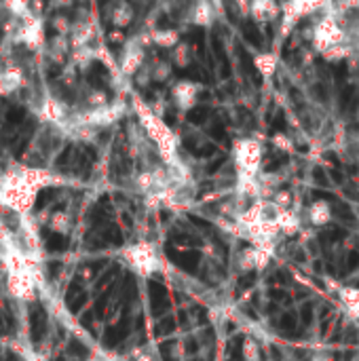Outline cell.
<instances>
[{
  "instance_id": "obj_1",
  "label": "cell",
  "mask_w": 359,
  "mask_h": 361,
  "mask_svg": "<svg viewBox=\"0 0 359 361\" xmlns=\"http://www.w3.org/2000/svg\"><path fill=\"white\" fill-rule=\"evenodd\" d=\"M61 184V178L45 167L32 165H15L0 176V207L13 213L28 215L38 199V194L49 188Z\"/></svg>"
},
{
  "instance_id": "obj_2",
  "label": "cell",
  "mask_w": 359,
  "mask_h": 361,
  "mask_svg": "<svg viewBox=\"0 0 359 361\" xmlns=\"http://www.w3.org/2000/svg\"><path fill=\"white\" fill-rule=\"evenodd\" d=\"M7 275V290L20 302H32L38 292V275L34 260L26 258L15 245L0 254Z\"/></svg>"
},
{
  "instance_id": "obj_3",
  "label": "cell",
  "mask_w": 359,
  "mask_h": 361,
  "mask_svg": "<svg viewBox=\"0 0 359 361\" xmlns=\"http://www.w3.org/2000/svg\"><path fill=\"white\" fill-rule=\"evenodd\" d=\"M135 110H137L139 125H142L144 133H146V137L157 146V155L163 161V165H167V167L178 165L180 163V159H178V139H176L174 131L161 121V116L157 112H153V108L144 106L137 100H135Z\"/></svg>"
},
{
  "instance_id": "obj_4",
  "label": "cell",
  "mask_w": 359,
  "mask_h": 361,
  "mask_svg": "<svg viewBox=\"0 0 359 361\" xmlns=\"http://www.w3.org/2000/svg\"><path fill=\"white\" fill-rule=\"evenodd\" d=\"M121 260L131 272H135L142 279H151L163 268V256L159 247L151 241H137L125 245L121 249Z\"/></svg>"
},
{
  "instance_id": "obj_5",
  "label": "cell",
  "mask_w": 359,
  "mask_h": 361,
  "mask_svg": "<svg viewBox=\"0 0 359 361\" xmlns=\"http://www.w3.org/2000/svg\"><path fill=\"white\" fill-rule=\"evenodd\" d=\"M233 161L237 174L258 176L262 165V144L254 137L237 139L233 146Z\"/></svg>"
},
{
  "instance_id": "obj_6",
  "label": "cell",
  "mask_w": 359,
  "mask_h": 361,
  "mask_svg": "<svg viewBox=\"0 0 359 361\" xmlns=\"http://www.w3.org/2000/svg\"><path fill=\"white\" fill-rule=\"evenodd\" d=\"M326 3L328 0H285V5L281 9V28H279L281 36L290 34L303 17L321 11Z\"/></svg>"
},
{
  "instance_id": "obj_7",
  "label": "cell",
  "mask_w": 359,
  "mask_h": 361,
  "mask_svg": "<svg viewBox=\"0 0 359 361\" xmlns=\"http://www.w3.org/2000/svg\"><path fill=\"white\" fill-rule=\"evenodd\" d=\"M146 63V49L142 45V38L133 36L125 40L123 53H121V72L125 77H133L135 72Z\"/></svg>"
},
{
  "instance_id": "obj_8",
  "label": "cell",
  "mask_w": 359,
  "mask_h": 361,
  "mask_svg": "<svg viewBox=\"0 0 359 361\" xmlns=\"http://www.w3.org/2000/svg\"><path fill=\"white\" fill-rule=\"evenodd\" d=\"M15 40L22 43L28 49H38L45 40L43 22L36 15H30L26 20H20V28L15 30Z\"/></svg>"
},
{
  "instance_id": "obj_9",
  "label": "cell",
  "mask_w": 359,
  "mask_h": 361,
  "mask_svg": "<svg viewBox=\"0 0 359 361\" xmlns=\"http://www.w3.org/2000/svg\"><path fill=\"white\" fill-rule=\"evenodd\" d=\"M199 93H201V85H197L192 81H178L171 89L174 104L178 106L180 112L192 110L199 102Z\"/></svg>"
},
{
  "instance_id": "obj_10",
  "label": "cell",
  "mask_w": 359,
  "mask_h": 361,
  "mask_svg": "<svg viewBox=\"0 0 359 361\" xmlns=\"http://www.w3.org/2000/svg\"><path fill=\"white\" fill-rule=\"evenodd\" d=\"M273 256H275L273 252H266V249H260V247L250 245V247L241 249L237 262H239V268H241L243 272H250V270H264V268L270 264Z\"/></svg>"
},
{
  "instance_id": "obj_11",
  "label": "cell",
  "mask_w": 359,
  "mask_h": 361,
  "mask_svg": "<svg viewBox=\"0 0 359 361\" xmlns=\"http://www.w3.org/2000/svg\"><path fill=\"white\" fill-rule=\"evenodd\" d=\"M24 70L20 66H3L0 68V98H11L24 87Z\"/></svg>"
},
{
  "instance_id": "obj_12",
  "label": "cell",
  "mask_w": 359,
  "mask_h": 361,
  "mask_svg": "<svg viewBox=\"0 0 359 361\" xmlns=\"http://www.w3.org/2000/svg\"><path fill=\"white\" fill-rule=\"evenodd\" d=\"M281 13L277 0H250V17L256 24H268L273 20H277Z\"/></svg>"
},
{
  "instance_id": "obj_13",
  "label": "cell",
  "mask_w": 359,
  "mask_h": 361,
  "mask_svg": "<svg viewBox=\"0 0 359 361\" xmlns=\"http://www.w3.org/2000/svg\"><path fill=\"white\" fill-rule=\"evenodd\" d=\"M215 17H218V11H215L213 0H197L192 11H190V24L199 26V28H211Z\"/></svg>"
},
{
  "instance_id": "obj_14",
  "label": "cell",
  "mask_w": 359,
  "mask_h": 361,
  "mask_svg": "<svg viewBox=\"0 0 359 361\" xmlns=\"http://www.w3.org/2000/svg\"><path fill=\"white\" fill-rule=\"evenodd\" d=\"M106 15L116 30H125L133 22L135 13H133V7L129 5V0H114L112 5H108Z\"/></svg>"
},
{
  "instance_id": "obj_15",
  "label": "cell",
  "mask_w": 359,
  "mask_h": 361,
  "mask_svg": "<svg viewBox=\"0 0 359 361\" xmlns=\"http://www.w3.org/2000/svg\"><path fill=\"white\" fill-rule=\"evenodd\" d=\"M96 36V26L93 22H72L70 26V47L72 49H81V47H87L91 43V38Z\"/></svg>"
},
{
  "instance_id": "obj_16",
  "label": "cell",
  "mask_w": 359,
  "mask_h": 361,
  "mask_svg": "<svg viewBox=\"0 0 359 361\" xmlns=\"http://www.w3.org/2000/svg\"><path fill=\"white\" fill-rule=\"evenodd\" d=\"M275 224L281 235L292 237L300 231V215L296 209H277L275 213Z\"/></svg>"
},
{
  "instance_id": "obj_17",
  "label": "cell",
  "mask_w": 359,
  "mask_h": 361,
  "mask_svg": "<svg viewBox=\"0 0 359 361\" xmlns=\"http://www.w3.org/2000/svg\"><path fill=\"white\" fill-rule=\"evenodd\" d=\"M307 215L313 226H328L332 222V207L326 199H317L309 205Z\"/></svg>"
},
{
  "instance_id": "obj_18",
  "label": "cell",
  "mask_w": 359,
  "mask_h": 361,
  "mask_svg": "<svg viewBox=\"0 0 359 361\" xmlns=\"http://www.w3.org/2000/svg\"><path fill=\"white\" fill-rule=\"evenodd\" d=\"M338 296L346 309V315L351 319L359 321V287H353V285L338 287Z\"/></svg>"
},
{
  "instance_id": "obj_19",
  "label": "cell",
  "mask_w": 359,
  "mask_h": 361,
  "mask_svg": "<svg viewBox=\"0 0 359 361\" xmlns=\"http://www.w3.org/2000/svg\"><path fill=\"white\" fill-rule=\"evenodd\" d=\"M254 63H256V70L260 72V75H262L264 79H270V77L275 75V72H277L279 57H277V53H273V51H264V53H258V55H256Z\"/></svg>"
},
{
  "instance_id": "obj_20",
  "label": "cell",
  "mask_w": 359,
  "mask_h": 361,
  "mask_svg": "<svg viewBox=\"0 0 359 361\" xmlns=\"http://www.w3.org/2000/svg\"><path fill=\"white\" fill-rule=\"evenodd\" d=\"M151 40L161 47V49H174L180 43V32L174 28H163V30H153Z\"/></svg>"
},
{
  "instance_id": "obj_21",
  "label": "cell",
  "mask_w": 359,
  "mask_h": 361,
  "mask_svg": "<svg viewBox=\"0 0 359 361\" xmlns=\"http://www.w3.org/2000/svg\"><path fill=\"white\" fill-rule=\"evenodd\" d=\"M49 57L55 61V63H61L66 59V55L70 53V38L68 36H61V34H55L53 40L49 43V49H47Z\"/></svg>"
},
{
  "instance_id": "obj_22",
  "label": "cell",
  "mask_w": 359,
  "mask_h": 361,
  "mask_svg": "<svg viewBox=\"0 0 359 361\" xmlns=\"http://www.w3.org/2000/svg\"><path fill=\"white\" fill-rule=\"evenodd\" d=\"M47 226L53 231V233H59V235H68L70 233V226H72V218L68 211H53L51 218L47 222Z\"/></svg>"
},
{
  "instance_id": "obj_23",
  "label": "cell",
  "mask_w": 359,
  "mask_h": 361,
  "mask_svg": "<svg viewBox=\"0 0 359 361\" xmlns=\"http://www.w3.org/2000/svg\"><path fill=\"white\" fill-rule=\"evenodd\" d=\"M171 72H174L171 61H153L151 63V75H153L155 83H167L171 79Z\"/></svg>"
},
{
  "instance_id": "obj_24",
  "label": "cell",
  "mask_w": 359,
  "mask_h": 361,
  "mask_svg": "<svg viewBox=\"0 0 359 361\" xmlns=\"http://www.w3.org/2000/svg\"><path fill=\"white\" fill-rule=\"evenodd\" d=\"M3 3H5V7L11 11V15L15 20H26V17L32 15V11H30V0H3Z\"/></svg>"
},
{
  "instance_id": "obj_25",
  "label": "cell",
  "mask_w": 359,
  "mask_h": 361,
  "mask_svg": "<svg viewBox=\"0 0 359 361\" xmlns=\"http://www.w3.org/2000/svg\"><path fill=\"white\" fill-rule=\"evenodd\" d=\"M351 53H353L351 45H346V43H340V45H334V47L326 49V51H323L321 55H323V59H326V61H342V59L351 57Z\"/></svg>"
},
{
  "instance_id": "obj_26",
  "label": "cell",
  "mask_w": 359,
  "mask_h": 361,
  "mask_svg": "<svg viewBox=\"0 0 359 361\" xmlns=\"http://www.w3.org/2000/svg\"><path fill=\"white\" fill-rule=\"evenodd\" d=\"M171 63L178 68H188L190 63V47L186 43H178L171 51Z\"/></svg>"
},
{
  "instance_id": "obj_27",
  "label": "cell",
  "mask_w": 359,
  "mask_h": 361,
  "mask_svg": "<svg viewBox=\"0 0 359 361\" xmlns=\"http://www.w3.org/2000/svg\"><path fill=\"white\" fill-rule=\"evenodd\" d=\"M270 203H273L277 209H292L294 197H292L290 190H275L273 197H270Z\"/></svg>"
},
{
  "instance_id": "obj_28",
  "label": "cell",
  "mask_w": 359,
  "mask_h": 361,
  "mask_svg": "<svg viewBox=\"0 0 359 361\" xmlns=\"http://www.w3.org/2000/svg\"><path fill=\"white\" fill-rule=\"evenodd\" d=\"M241 357L243 361H260V344L254 338H245L241 346Z\"/></svg>"
},
{
  "instance_id": "obj_29",
  "label": "cell",
  "mask_w": 359,
  "mask_h": 361,
  "mask_svg": "<svg viewBox=\"0 0 359 361\" xmlns=\"http://www.w3.org/2000/svg\"><path fill=\"white\" fill-rule=\"evenodd\" d=\"M85 102H87V108H102V106H106V104H108V98H106V93H104V91H100V89H91V91L87 93Z\"/></svg>"
},
{
  "instance_id": "obj_30",
  "label": "cell",
  "mask_w": 359,
  "mask_h": 361,
  "mask_svg": "<svg viewBox=\"0 0 359 361\" xmlns=\"http://www.w3.org/2000/svg\"><path fill=\"white\" fill-rule=\"evenodd\" d=\"M51 26H53V30H55L57 34L68 36V34H70L72 22H70V17H66V15H53V17H51Z\"/></svg>"
},
{
  "instance_id": "obj_31",
  "label": "cell",
  "mask_w": 359,
  "mask_h": 361,
  "mask_svg": "<svg viewBox=\"0 0 359 361\" xmlns=\"http://www.w3.org/2000/svg\"><path fill=\"white\" fill-rule=\"evenodd\" d=\"M135 83H137V87H148L151 83H153V75H151V66L148 63H144L137 72H135Z\"/></svg>"
},
{
  "instance_id": "obj_32",
  "label": "cell",
  "mask_w": 359,
  "mask_h": 361,
  "mask_svg": "<svg viewBox=\"0 0 359 361\" xmlns=\"http://www.w3.org/2000/svg\"><path fill=\"white\" fill-rule=\"evenodd\" d=\"M273 144L279 148V151H283V153H292L294 151V141L287 137L285 133H277L275 137H273Z\"/></svg>"
},
{
  "instance_id": "obj_33",
  "label": "cell",
  "mask_w": 359,
  "mask_h": 361,
  "mask_svg": "<svg viewBox=\"0 0 359 361\" xmlns=\"http://www.w3.org/2000/svg\"><path fill=\"white\" fill-rule=\"evenodd\" d=\"M15 22V17L11 15V11L5 7V3H0V30H5L9 28L11 24Z\"/></svg>"
},
{
  "instance_id": "obj_34",
  "label": "cell",
  "mask_w": 359,
  "mask_h": 361,
  "mask_svg": "<svg viewBox=\"0 0 359 361\" xmlns=\"http://www.w3.org/2000/svg\"><path fill=\"white\" fill-rule=\"evenodd\" d=\"M72 3H75V0H49V7H51L53 11H59V9L72 7Z\"/></svg>"
},
{
  "instance_id": "obj_35",
  "label": "cell",
  "mask_w": 359,
  "mask_h": 361,
  "mask_svg": "<svg viewBox=\"0 0 359 361\" xmlns=\"http://www.w3.org/2000/svg\"><path fill=\"white\" fill-rule=\"evenodd\" d=\"M311 361H334V359H332V355H328V353H317V355H313Z\"/></svg>"
},
{
  "instance_id": "obj_36",
  "label": "cell",
  "mask_w": 359,
  "mask_h": 361,
  "mask_svg": "<svg viewBox=\"0 0 359 361\" xmlns=\"http://www.w3.org/2000/svg\"><path fill=\"white\" fill-rule=\"evenodd\" d=\"M26 361H47V359L43 355H38V353H28Z\"/></svg>"
},
{
  "instance_id": "obj_37",
  "label": "cell",
  "mask_w": 359,
  "mask_h": 361,
  "mask_svg": "<svg viewBox=\"0 0 359 361\" xmlns=\"http://www.w3.org/2000/svg\"><path fill=\"white\" fill-rule=\"evenodd\" d=\"M110 38H112V40H114V43H119V40H123V34H121V32H119V30H114V32H112V34H110Z\"/></svg>"
},
{
  "instance_id": "obj_38",
  "label": "cell",
  "mask_w": 359,
  "mask_h": 361,
  "mask_svg": "<svg viewBox=\"0 0 359 361\" xmlns=\"http://www.w3.org/2000/svg\"><path fill=\"white\" fill-rule=\"evenodd\" d=\"M93 361H116V359H110V357L104 355V357H100V359H93Z\"/></svg>"
},
{
  "instance_id": "obj_39",
  "label": "cell",
  "mask_w": 359,
  "mask_h": 361,
  "mask_svg": "<svg viewBox=\"0 0 359 361\" xmlns=\"http://www.w3.org/2000/svg\"><path fill=\"white\" fill-rule=\"evenodd\" d=\"M133 3H144V0H133Z\"/></svg>"
}]
</instances>
